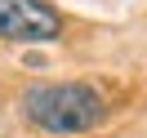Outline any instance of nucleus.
<instances>
[{
  "mask_svg": "<svg viewBox=\"0 0 147 138\" xmlns=\"http://www.w3.org/2000/svg\"><path fill=\"white\" fill-rule=\"evenodd\" d=\"M63 36V18L45 0H0V40L13 45H49Z\"/></svg>",
  "mask_w": 147,
  "mask_h": 138,
  "instance_id": "nucleus-2",
  "label": "nucleus"
},
{
  "mask_svg": "<svg viewBox=\"0 0 147 138\" xmlns=\"http://www.w3.org/2000/svg\"><path fill=\"white\" fill-rule=\"evenodd\" d=\"M22 116L40 134H85L107 116V102L94 85L58 80V85H31L22 94Z\"/></svg>",
  "mask_w": 147,
  "mask_h": 138,
  "instance_id": "nucleus-1",
  "label": "nucleus"
}]
</instances>
